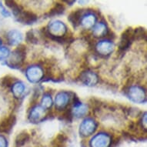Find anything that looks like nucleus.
Wrapping results in <instances>:
<instances>
[{
	"label": "nucleus",
	"mask_w": 147,
	"mask_h": 147,
	"mask_svg": "<svg viewBox=\"0 0 147 147\" xmlns=\"http://www.w3.org/2000/svg\"><path fill=\"white\" fill-rule=\"evenodd\" d=\"M23 36L21 32L18 30H11L8 32L7 39L11 46H16L22 41Z\"/></svg>",
	"instance_id": "4468645a"
},
{
	"label": "nucleus",
	"mask_w": 147,
	"mask_h": 147,
	"mask_svg": "<svg viewBox=\"0 0 147 147\" xmlns=\"http://www.w3.org/2000/svg\"><path fill=\"white\" fill-rule=\"evenodd\" d=\"M45 110L41 106H35L29 113V118L31 123H39L45 116Z\"/></svg>",
	"instance_id": "9d476101"
},
{
	"label": "nucleus",
	"mask_w": 147,
	"mask_h": 147,
	"mask_svg": "<svg viewBox=\"0 0 147 147\" xmlns=\"http://www.w3.org/2000/svg\"><path fill=\"white\" fill-rule=\"evenodd\" d=\"M1 43H2V41H1V39H0V45H1Z\"/></svg>",
	"instance_id": "c85d7f7f"
},
{
	"label": "nucleus",
	"mask_w": 147,
	"mask_h": 147,
	"mask_svg": "<svg viewBox=\"0 0 147 147\" xmlns=\"http://www.w3.org/2000/svg\"><path fill=\"white\" fill-rule=\"evenodd\" d=\"M96 49L98 53L102 56H109L113 53L114 49V45L111 41L102 40L97 43Z\"/></svg>",
	"instance_id": "6e6552de"
},
{
	"label": "nucleus",
	"mask_w": 147,
	"mask_h": 147,
	"mask_svg": "<svg viewBox=\"0 0 147 147\" xmlns=\"http://www.w3.org/2000/svg\"><path fill=\"white\" fill-rule=\"evenodd\" d=\"M26 58V46L21 45L12 53L9 63L11 65L19 67L22 65Z\"/></svg>",
	"instance_id": "f03ea898"
},
{
	"label": "nucleus",
	"mask_w": 147,
	"mask_h": 147,
	"mask_svg": "<svg viewBox=\"0 0 147 147\" xmlns=\"http://www.w3.org/2000/svg\"><path fill=\"white\" fill-rule=\"evenodd\" d=\"M53 105V100L51 96L49 94H45L42 99V106L43 109H49Z\"/></svg>",
	"instance_id": "b1692460"
},
{
	"label": "nucleus",
	"mask_w": 147,
	"mask_h": 147,
	"mask_svg": "<svg viewBox=\"0 0 147 147\" xmlns=\"http://www.w3.org/2000/svg\"><path fill=\"white\" fill-rule=\"evenodd\" d=\"M108 33V29H107V27L104 23L102 22H99L98 24L95 26V28L93 29V35L96 37H103L106 35H107Z\"/></svg>",
	"instance_id": "f3484780"
},
{
	"label": "nucleus",
	"mask_w": 147,
	"mask_h": 147,
	"mask_svg": "<svg viewBox=\"0 0 147 147\" xmlns=\"http://www.w3.org/2000/svg\"><path fill=\"white\" fill-rule=\"evenodd\" d=\"M49 36L53 37L56 40H61L62 36H63L67 31V28L63 22L56 20L49 23L48 26Z\"/></svg>",
	"instance_id": "f257e3e1"
},
{
	"label": "nucleus",
	"mask_w": 147,
	"mask_h": 147,
	"mask_svg": "<svg viewBox=\"0 0 147 147\" xmlns=\"http://www.w3.org/2000/svg\"><path fill=\"white\" fill-rule=\"evenodd\" d=\"M97 124L92 119L88 118L85 119L80 126V133L82 136H89L94 133L96 129Z\"/></svg>",
	"instance_id": "20e7f679"
},
{
	"label": "nucleus",
	"mask_w": 147,
	"mask_h": 147,
	"mask_svg": "<svg viewBox=\"0 0 147 147\" xmlns=\"http://www.w3.org/2000/svg\"><path fill=\"white\" fill-rule=\"evenodd\" d=\"M26 39L27 41L29 42H36V41H37V39L36 38V36H34V34L32 33V31H29L27 32Z\"/></svg>",
	"instance_id": "a878e982"
},
{
	"label": "nucleus",
	"mask_w": 147,
	"mask_h": 147,
	"mask_svg": "<svg viewBox=\"0 0 147 147\" xmlns=\"http://www.w3.org/2000/svg\"><path fill=\"white\" fill-rule=\"evenodd\" d=\"M43 70L40 66L32 65L27 69L26 77L29 82H38L43 77Z\"/></svg>",
	"instance_id": "423d86ee"
},
{
	"label": "nucleus",
	"mask_w": 147,
	"mask_h": 147,
	"mask_svg": "<svg viewBox=\"0 0 147 147\" xmlns=\"http://www.w3.org/2000/svg\"><path fill=\"white\" fill-rule=\"evenodd\" d=\"M29 140V135L27 132H22L17 136L16 139V144L17 147H21Z\"/></svg>",
	"instance_id": "412c9836"
},
{
	"label": "nucleus",
	"mask_w": 147,
	"mask_h": 147,
	"mask_svg": "<svg viewBox=\"0 0 147 147\" xmlns=\"http://www.w3.org/2000/svg\"><path fill=\"white\" fill-rule=\"evenodd\" d=\"M16 121L14 115H10L0 122V133H9Z\"/></svg>",
	"instance_id": "1a4fd4ad"
},
{
	"label": "nucleus",
	"mask_w": 147,
	"mask_h": 147,
	"mask_svg": "<svg viewBox=\"0 0 147 147\" xmlns=\"http://www.w3.org/2000/svg\"><path fill=\"white\" fill-rule=\"evenodd\" d=\"M110 137L106 133H99L91 140V147H108Z\"/></svg>",
	"instance_id": "0eeeda50"
},
{
	"label": "nucleus",
	"mask_w": 147,
	"mask_h": 147,
	"mask_svg": "<svg viewBox=\"0 0 147 147\" xmlns=\"http://www.w3.org/2000/svg\"><path fill=\"white\" fill-rule=\"evenodd\" d=\"M81 16H82V11L76 10V11H73L72 13H70V15L68 17V20H69V22L73 25V26L76 27L80 22Z\"/></svg>",
	"instance_id": "6ab92c4d"
},
{
	"label": "nucleus",
	"mask_w": 147,
	"mask_h": 147,
	"mask_svg": "<svg viewBox=\"0 0 147 147\" xmlns=\"http://www.w3.org/2000/svg\"><path fill=\"white\" fill-rule=\"evenodd\" d=\"M64 11H65L64 5L63 4H61V3H56L55 6L49 12L48 16H54L60 15L63 13Z\"/></svg>",
	"instance_id": "4be33fe9"
},
{
	"label": "nucleus",
	"mask_w": 147,
	"mask_h": 147,
	"mask_svg": "<svg viewBox=\"0 0 147 147\" xmlns=\"http://www.w3.org/2000/svg\"><path fill=\"white\" fill-rule=\"evenodd\" d=\"M5 4L8 7H9L12 9L14 16H16V17L23 11L22 8L20 5H18L15 1H5Z\"/></svg>",
	"instance_id": "aec40b11"
},
{
	"label": "nucleus",
	"mask_w": 147,
	"mask_h": 147,
	"mask_svg": "<svg viewBox=\"0 0 147 147\" xmlns=\"http://www.w3.org/2000/svg\"><path fill=\"white\" fill-rule=\"evenodd\" d=\"M129 98L134 102L142 103L146 101V92L142 87L132 86L129 90Z\"/></svg>",
	"instance_id": "39448f33"
},
{
	"label": "nucleus",
	"mask_w": 147,
	"mask_h": 147,
	"mask_svg": "<svg viewBox=\"0 0 147 147\" xmlns=\"http://www.w3.org/2000/svg\"><path fill=\"white\" fill-rule=\"evenodd\" d=\"M87 111H88V109H87L86 106L82 104V102H80L77 98H76V100L74 102L73 115L77 117H82L86 114Z\"/></svg>",
	"instance_id": "dca6fc26"
},
{
	"label": "nucleus",
	"mask_w": 147,
	"mask_h": 147,
	"mask_svg": "<svg viewBox=\"0 0 147 147\" xmlns=\"http://www.w3.org/2000/svg\"><path fill=\"white\" fill-rule=\"evenodd\" d=\"M0 147H7V142L6 140L3 136H0Z\"/></svg>",
	"instance_id": "cd10ccee"
},
{
	"label": "nucleus",
	"mask_w": 147,
	"mask_h": 147,
	"mask_svg": "<svg viewBox=\"0 0 147 147\" xmlns=\"http://www.w3.org/2000/svg\"><path fill=\"white\" fill-rule=\"evenodd\" d=\"M134 40V36H133V29L132 28H129L123 32L122 36H121L120 41L119 44V49L120 52H125L129 48L131 44Z\"/></svg>",
	"instance_id": "7ed1b4c3"
},
{
	"label": "nucleus",
	"mask_w": 147,
	"mask_h": 147,
	"mask_svg": "<svg viewBox=\"0 0 147 147\" xmlns=\"http://www.w3.org/2000/svg\"><path fill=\"white\" fill-rule=\"evenodd\" d=\"M12 82V78L9 76H5V78H3L2 80V84L3 86H9Z\"/></svg>",
	"instance_id": "bb28decb"
},
{
	"label": "nucleus",
	"mask_w": 147,
	"mask_h": 147,
	"mask_svg": "<svg viewBox=\"0 0 147 147\" xmlns=\"http://www.w3.org/2000/svg\"><path fill=\"white\" fill-rule=\"evenodd\" d=\"M80 80L86 86H92L98 82V76L94 72L86 71V72H82Z\"/></svg>",
	"instance_id": "9b49d317"
},
{
	"label": "nucleus",
	"mask_w": 147,
	"mask_h": 147,
	"mask_svg": "<svg viewBox=\"0 0 147 147\" xmlns=\"http://www.w3.org/2000/svg\"><path fill=\"white\" fill-rule=\"evenodd\" d=\"M69 95L66 92H60L56 95L55 102L56 106L59 109L65 108L69 102Z\"/></svg>",
	"instance_id": "ddd939ff"
},
{
	"label": "nucleus",
	"mask_w": 147,
	"mask_h": 147,
	"mask_svg": "<svg viewBox=\"0 0 147 147\" xmlns=\"http://www.w3.org/2000/svg\"><path fill=\"white\" fill-rule=\"evenodd\" d=\"M146 31L143 28H141V27H139L137 29H135L133 30V36H134V40L135 39H137V40H140V39H143L144 38H146Z\"/></svg>",
	"instance_id": "5701e85b"
},
{
	"label": "nucleus",
	"mask_w": 147,
	"mask_h": 147,
	"mask_svg": "<svg viewBox=\"0 0 147 147\" xmlns=\"http://www.w3.org/2000/svg\"><path fill=\"white\" fill-rule=\"evenodd\" d=\"M9 54V50L5 47H2L0 48V60L6 58Z\"/></svg>",
	"instance_id": "393cba45"
},
{
	"label": "nucleus",
	"mask_w": 147,
	"mask_h": 147,
	"mask_svg": "<svg viewBox=\"0 0 147 147\" xmlns=\"http://www.w3.org/2000/svg\"><path fill=\"white\" fill-rule=\"evenodd\" d=\"M17 18L19 21L24 24H33L34 22L37 20V16L35 13L29 11H22Z\"/></svg>",
	"instance_id": "f8f14e48"
},
{
	"label": "nucleus",
	"mask_w": 147,
	"mask_h": 147,
	"mask_svg": "<svg viewBox=\"0 0 147 147\" xmlns=\"http://www.w3.org/2000/svg\"><path fill=\"white\" fill-rule=\"evenodd\" d=\"M25 89H26V87H25V85L22 82H17L12 86V93H13L16 98H20L22 96V95L24 93Z\"/></svg>",
	"instance_id": "a211bd4d"
},
{
	"label": "nucleus",
	"mask_w": 147,
	"mask_h": 147,
	"mask_svg": "<svg viewBox=\"0 0 147 147\" xmlns=\"http://www.w3.org/2000/svg\"><path fill=\"white\" fill-rule=\"evenodd\" d=\"M81 24L85 29H89L93 26L96 22V17L92 13H88L81 18Z\"/></svg>",
	"instance_id": "2eb2a0df"
}]
</instances>
